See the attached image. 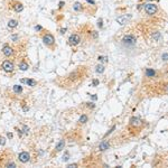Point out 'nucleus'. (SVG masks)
<instances>
[{"mask_svg":"<svg viewBox=\"0 0 168 168\" xmlns=\"http://www.w3.org/2000/svg\"><path fill=\"white\" fill-rule=\"evenodd\" d=\"M121 43H122V45H125L127 47H132L137 43V38H136V36H134V35H125V36L122 37Z\"/></svg>","mask_w":168,"mask_h":168,"instance_id":"obj_1","label":"nucleus"},{"mask_svg":"<svg viewBox=\"0 0 168 168\" xmlns=\"http://www.w3.org/2000/svg\"><path fill=\"white\" fill-rule=\"evenodd\" d=\"M42 40H43V43L45 44L46 46H48V47H52V46L55 45V38H54V36H53L52 34H48V33L44 34V36L42 37Z\"/></svg>","mask_w":168,"mask_h":168,"instance_id":"obj_2","label":"nucleus"},{"mask_svg":"<svg viewBox=\"0 0 168 168\" xmlns=\"http://www.w3.org/2000/svg\"><path fill=\"white\" fill-rule=\"evenodd\" d=\"M1 69H4V72H7V73H11V72H13V69H15V65H13V63L11 60H6L1 63Z\"/></svg>","mask_w":168,"mask_h":168,"instance_id":"obj_3","label":"nucleus"},{"mask_svg":"<svg viewBox=\"0 0 168 168\" xmlns=\"http://www.w3.org/2000/svg\"><path fill=\"white\" fill-rule=\"evenodd\" d=\"M157 11H158V7H157L155 4H151V2H149V4H145V13H146L147 15L152 16V15H155Z\"/></svg>","mask_w":168,"mask_h":168,"instance_id":"obj_4","label":"nucleus"},{"mask_svg":"<svg viewBox=\"0 0 168 168\" xmlns=\"http://www.w3.org/2000/svg\"><path fill=\"white\" fill-rule=\"evenodd\" d=\"M132 19V15H130V13H127V15H122L120 17L116 18V22L119 24V25H125V24H128Z\"/></svg>","mask_w":168,"mask_h":168,"instance_id":"obj_5","label":"nucleus"},{"mask_svg":"<svg viewBox=\"0 0 168 168\" xmlns=\"http://www.w3.org/2000/svg\"><path fill=\"white\" fill-rule=\"evenodd\" d=\"M2 54H4L6 57H11V56H13V54H15V51H13V48L10 46V45H8V44H4V46H2Z\"/></svg>","mask_w":168,"mask_h":168,"instance_id":"obj_6","label":"nucleus"},{"mask_svg":"<svg viewBox=\"0 0 168 168\" xmlns=\"http://www.w3.org/2000/svg\"><path fill=\"white\" fill-rule=\"evenodd\" d=\"M18 160L22 163V164H27L30 160V155L28 151H22L19 155H18Z\"/></svg>","mask_w":168,"mask_h":168,"instance_id":"obj_7","label":"nucleus"},{"mask_svg":"<svg viewBox=\"0 0 168 168\" xmlns=\"http://www.w3.org/2000/svg\"><path fill=\"white\" fill-rule=\"evenodd\" d=\"M80 42H81V37H80L78 35L73 34V35H71V36H69V45H71V46H76V45L80 44Z\"/></svg>","mask_w":168,"mask_h":168,"instance_id":"obj_8","label":"nucleus"},{"mask_svg":"<svg viewBox=\"0 0 168 168\" xmlns=\"http://www.w3.org/2000/svg\"><path fill=\"white\" fill-rule=\"evenodd\" d=\"M13 9L16 13H22L24 10V4L19 1H13Z\"/></svg>","mask_w":168,"mask_h":168,"instance_id":"obj_9","label":"nucleus"},{"mask_svg":"<svg viewBox=\"0 0 168 168\" xmlns=\"http://www.w3.org/2000/svg\"><path fill=\"white\" fill-rule=\"evenodd\" d=\"M142 121L140 118H137V116H134L130 119V125H134V127H137V125H141Z\"/></svg>","mask_w":168,"mask_h":168,"instance_id":"obj_10","label":"nucleus"},{"mask_svg":"<svg viewBox=\"0 0 168 168\" xmlns=\"http://www.w3.org/2000/svg\"><path fill=\"white\" fill-rule=\"evenodd\" d=\"M18 67H19V69H20V71H27V69H29V65H28V63H27L25 60H20V62H19Z\"/></svg>","mask_w":168,"mask_h":168,"instance_id":"obj_11","label":"nucleus"},{"mask_svg":"<svg viewBox=\"0 0 168 168\" xmlns=\"http://www.w3.org/2000/svg\"><path fill=\"white\" fill-rule=\"evenodd\" d=\"M156 71L154 69H146L145 71V75H146V78H154L156 76Z\"/></svg>","mask_w":168,"mask_h":168,"instance_id":"obj_12","label":"nucleus"},{"mask_svg":"<svg viewBox=\"0 0 168 168\" xmlns=\"http://www.w3.org/2000/svg\"><path fill=\"white\" fill-rule=\"evenodd\" d=\"M64 146H65V141L64 140H60L57 145H56V147H55V151L56 152H60V150H63L64 149Z\"/></svg>","mask_w":168,"mask_h":168,"instance_id":"obj_13","label":"nucleus"},{"mask_svg":"<svg viewBox=\"0 0 168 168\" xmlns=\"http://www.w3.org/2000/svg\"><path fill=\"white\" fill-rule=\"evenodd\" d=\"M7 26H8L9 28H11V29L16 28V27L18 26V20H16V19H10L8 22V24H7Z\"/></svg>","mask_w":168,"mask_h":168,"instance_id":"obj_14","label":"nucleus"},{"mask_svg":"<svg viewBox=\"0 0 168 168\" xmlns=\"http://www.w3.org/2000/svg\"><path fill=\"white\" fill-rule=\"evenodd\" d=\"M109 146H110V145H109V142L104 140V141H102L101 143H100L99 149L101 151H104V150H107V149H109Z\"/></svg>","mask_w":168,"mask_h":168,"instance_id":"obj_15","label":"nucleus"},{"mask_svg":"<svg viewBox=\"0 0 168 168\" xmlns=\"http://www.w3.org/2000/svg\"><path fill=\"white\" fill-rule=\"evenodd\" d=\"M105 71V67H104V65L102 64H98L96 66H95V72L96 73H99V74H102Z\"/></svg>","mask_w":168,"mask_h":168,"instance_id":"obj_16","label":"nucleus"},{"mask_svg":"<svg viewBox=\"0 0 168 168\" xmlns=\"http://www.w3.org/2000/svg\"><path fill=\"white\" fill-rule=\"evenodd\" d=\"M13 91L16 94H22V85H13Z\"/></svg>","mask_w":168,"mask_h":168,"instance_id":"obj_17","label":"nucleus"},{"mask_svg":"<svg viewBox=\"0 0 168 168\" xmlns=\"http://www.w3.org/2000/svg\"><path fill=\"white\" fill-rule=\"evenodd\" d=\"M87 120H89V116H86V114H82V116H80V119H78V122H80L81 125H84V123L87 122Z\"/></svg>","mask_w":168,"mask_h":168,"instance_id":"obj_18","label":"nucleus"},{"mask_svg":"<svg viewBox=\"0 0 168 168\" xmlns=\"http://www.w3.org/2000/svg\"><path fill=\"white\" fill-rule=\"evenodd\" d=\"M73 9L75 11H82L83 10V7H82V4H80V2H75L73 4Z\"/></svg>","mask_w":168,"mask_h":168,"instance_id":"obj_19","label":"nucleus"},{"mask_svg":"<svg viewBox=\"0 0 168 168\" xmlns=\"http://www.w3.org/2000/svg\"><path fill=\"white\" fill-rule=\"evenodd\" d=\"M26 84H27L28 86H30V87H34V86L37 85V82H36L35 80H33V78H27Z\"/></svg>","mask_w":168,"mask_h":168,"instance_id":"obj_20","label":"nucleus"},{"mask_svg":"<svg viewBox=\"0 0 168 168\" xmlns=\"http://www.w3.org/2000/svg\"><path fill=\"white\" fill-rule=\"evenodd\" d=\"M151 37L155 39V40H157V42H158V40L161 38V34H160V31H155V33H152Z\"/></svg>","mask_w":168,"mask_h":168,"instance_id":"obj_21","label":"nucleus"},{"mask_svg":"<svg viewBox=\"0 0 168 168\" xmlns=\"http://www.w3.org/2000/svg\"><path fill=\"white\" fill-rule=\"evenodd\" d=\"M6 167H17V165L16 163H13V161H7L6 164H4Z\"/></svg>","mask_w":168,"mask_h":168,"instance_id":"obj_22","label":"nucleus"},{"mask_svg":"<svg viewBox=\"0 0 168 168\" xmlns=\"http://www.w3.org/2000/svg\"><path fill=\"white\" fill-rule=\"evenodd\" d=\"M98 60H99L100 62H102V63H104V62L107 63V62H108V57H107V56H99Z\"/></svg>","mask_w":168,"mask_h":168,"instance_id":"obj_23","label":"nucleus"},{"mask_svg":"<svg viewBox=\"0 0 168 168\" xmlns=\"http://www.w3.org/2000/svg\"><path fill=\"white\" fill-rule=\"evenodd\" d=\"M69 152L66 151L64 154V156H63V161H67V160H69Z\"/></svg>","mask_w":168,"mask_h":168,"instance_id":"obj_24","label":"nucleus"},{"mask_svg":"<svg viewBox=\"0 0 168 168\" xmlns=\"http://www.w3.org/2000/svg\"><path fill=\"white\" fill-rule=\"evenodd\" d=\"M6 145V138L0 136V146H4Z\"/></svg>","mask_w":168,"mask_h":168,"instance_id":"obj_25","label":"nucleus"},{"mask_svg":"<svg viewBox=\"0 0 168 168\" xmlns=\"http://www.w3.org/2000/svg\"><path fill=\"white\" fill-rule=\"evenodd\" d=\"M98 27H99V28H102V27H103V20H102V18H100L99 20H98Z\"/></svg>","mask_w":168,"mask_h":168,"instance_id":"obj_26","label":"nucleus"},{"mask_svg":"<svg viewBox=\"0 0 168 168\" xmlns=\"http://www.w3.org/2000/svg\"><path fill=\"white\" fill-rule=\"evenodd\" d=\"M99 80H93V81H92V86H93V87H94V86H96V85H99Z\"/></svg>","mask_w":168,"mask_h":168,"instance_id":"obj_27","label":"nucleus"},{"mask_svg":"<svg viewBox=\"0 0 168 168\" xmlns=\"http://www.w3.org/2000/svg\"><path fill=\"white\" fill-rule=\"evenodd\" d=\"M34 29L36 30V31H40V30H43V27L39 26V25H36V26L34 27Z\"/></svg>","mask_w":168,"mask_h":168,"instance_id":"obj_28","label":"nucleus"},{"mask_svg":"<svg viewBox=\"0 0 168 168\" xmlns=\"http://www.w3.org/2000/svg\"><path fill=\"white\" fill-rule=\"evenodd\" d=\"M11 39H13V42L16 43V40H18V35H13V36H11Z\"/></svg>","mask_w":168,"mask_h":168,"instance_id":"obj_29","label":"nucleus"},{"mask_svg":"<svg viewBox=\"0 0 168 168\" xmlns=\"http://www.w3.org/2000/svg\"><path fill=\"white\" fill-rule=\"evenodd\" d=\"M167 53H164V54H163V60H165V62H166V60H167Z\"/></svg>","mask_w":168,"mask_h":168,"instance_id":"obj_30","label":"nucleus"},{"mask_svg":"<svg viewBox=\"0 0 168 168\" xmlns=\"http://www.w3.org/2000/svg\"><path fill=\"white\" fill-rule=\"evenodd\" d=\"M92 35H93V38H98V36H99L96 31H92Z\"/></svg>","mask_w":168,"mask_h":168,"instance_id":"obj_31","label":"nucleus"},{"mask_svg":"<svg viewBox=\"0 0 168 168\" xmlns=\"http://www.w3.org/2000/svg\"><path fill=\"white\" fill-rule=\"evenodd\" d=\"M7 136H8L9 139H13V134H11V132H8V134H7Z\"/></svg>","mask_w":168,"mask_h":168,"instance_id":"obj_32","label":"nucleus"},{"mask_svg":"<svg viewBox=\"0 0 168 168\" xmlns=\"http://www.w3.org/2000/svg\"><path fill=\"white\" fill-rule=\"evenodd\" d=\"M91 95H92V96H91V98H92V100H96V99H98L96 94H91Z\"/></svg>","mask_w":168,"mask_h":168,"instance_id":"obj_33","label":"nucleus"},{"mask_svg":"<svg viewBox=\"0 0 168 168\" xmlns=\"http://www.w3.org/2000/svg\"><path fill=\"white\" fill-rule=\"evenodd\" d=\"M86 2H89V4H95V2L93 0H86Z\"/></svg>","mask_w":168,"mask_h":168,"instance_id":"obj_34","label":"nucleus"},{"mask_svg":"<svg viewBox=\"0 0 168 168\" xmlns=\"http://www.w3.org/2000/svg\"><path fill=\"white\" fill-rule=\"evenodd\" d=\"M69 167H78V164H69Z\"/></svg>","mask_w":168,"mask_h":168,"instance_id":"obj_35","label":"nucleus"},{"mask_svg":"<svg viewBox=\"0 0 168 168\" xmlns=\"http://www.w3.org/2000/svg\"><path fill=\"white\" fill-rule=\"evenodd\" d=\"M20 82H22V83H25V84H26L27 78H22V80H20Z\"/></svg>","mask_w":168,"mask_h":168,"instance_id":"obj_36","label":"nucleus"},{"mask_svg":"<svg viewBox=\"0 0 168 168\" xmlns=\"http://www.w3.org/2000/svg\"><path fill=\"white\" fill-rule=\"evenodd\" d=\"M60 31V34H64V31H66V28H62Z\"/></svg>","mask_w":168,"mask_h":168,"instance_id":"obj_37","label":"nucleus"},{"mask_svg":"<svg viewBox=\"0 0 168 168\" xmlns=\"http://www.w3.org/2000/svg\"><path fill=\"white\" fill-rule=\"evenodd\" d=\"M64 6V1H62V2H60V8H62Z\"/></svg>","mask_w":168,"mask_h":168,"instance_id":"obj_38","label":"nucleus"}]
</instances>
